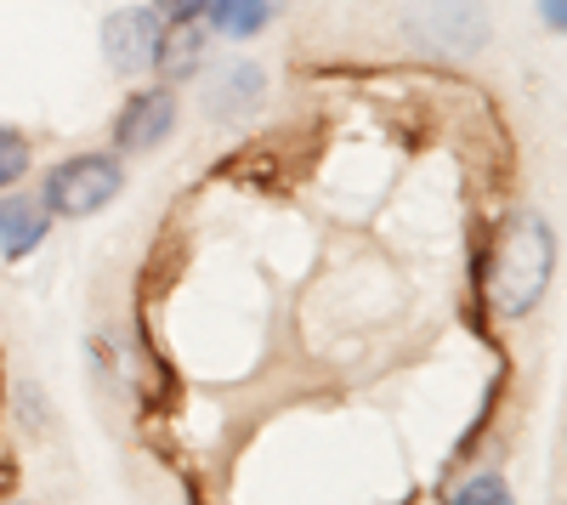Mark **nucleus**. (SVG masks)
Listing matches in <instances>:
<instances>
[{
  "label": "nucleus",
  "mask_w": 567,
  "mask_h": 505,
  "mask_svg": "<svg viewBox=\"0 0 567 505\" xmlns=\"http://www.w3.org/2000/svg\"><path fill=\"white\" fill-rule=\"evenodd\" d=\"M550 272H556V234H550V221L539 210H528V216L511 221V234L494 256L488 296L505 318H528L550 290Z\"/></svg>",
  "instance_id": "1"
},
{
  "label": "nucleus",
  "mask_w": 567,
  "mask_h": 505,
  "mask_svg": "<svg viewBox=\"0 0 567 505\" xmlns=\"http://www.w3.org/2000/svg\"><path fill=\"white\" fill-rule=\"evenodd\" d=\"M125 188V171L114 154H74L63 165L45 171V210L52 216H69V221H85V216H97L120 199Z\"/></svg>",
  "instance_id": "2"
},
{
  "label": "nucleus",
  "mask_w": 567,
  "mask_h": 505,
  "mask_svg": "<svg viewBox=\"0 0 567 505\" xmlns=\"http://www.w3.org/2000/svg\"><path fill=\"white\" fill-rule=\"evenodd\" d=\"M159 34H165L159 12L125 7V12H114V18L103 23V52H109V63H114L120 74H142V69H154Z\"/></svg>",
  "instance_id": "3"
},
{
  "label": "nucleus",
  "mask_w": 567,
  "mask_h": 505,
  "mask_svg": "<svg viewBox=\"0 0 567 505\" xmlns=\"http://www.w3.org/2000/svg\"><path fill=\"white\" fill-rule=\"evenodd\" d=\"M176 131V97L171 91H136V97L120 109V120H114V143L125 148V154H148V148H159L165 136Z\"/></svg>",
  "instance_id": "4"
},
{
  "label": "nucleus",
  "mask_w": 567,
  "mask_h": 505,
  "mask_svg": "<svg viewBox=\"0 0 567 505\" xmlns=\"http://www.w3.org/2000/svg\"><path fill=\"white\" fill-rule=\"evenodd\" d=\"M45 227H52L45 199H29V194H7V199H0V250H7L12 261L29 256L34 245H45Z\"/></svg>",
  "instance_id": "5"
},
{
  "label": "nucleus",
  "mask_w": 567,
  "mask_h": 505,
  "mask_svg": "<svg viewBox=\"0 0 567 505\" xmlns=\"http://www.w3.org/2000/svg\"><path fill=\"white\" fill-rule=\"evenodd\" d=\"M199 63H205V23H194V18H171L165 34H159L154 69L176 85V80H194Z\"/></svg>",
  "instance_id": "6"
},
{
  "label": "nucleus",
  "mask_w": 567,
  "mask_h": 505,
  "mask_svg": "<svg viewBox=\"0 0 567 505\" xmlns=\"http://www.w3.org/2000/svg\"><path fill=\"white\" fill-rule=\"evenodd\" d=\"M205 18H210L216 34L245 40V34H261L267 29L272 7H267V0H205Z\"/></svg>",
  "instance_id": "7"
},
{
  "label": "nucleus",
  "mask_w": 567,
  "mask_h": 505,
  "mask_svg": "<svg viewBox=\"0 0 567 505\" xmlns=\"http://www.w3.org/2000/svg\"><path fill=\"white\" fill-rule=\"evenodd\" d=\"M29 136L12 131V125H0V188H18V182L29 176Z\"/></svg>",
  "instance_id": "8"
},
{
  "label": "nucleus",
  "mask_w": 567,
  "mask_h": 505,
  "mask_svg": "<svg viewBox=\"0 0 567 505\" xmlns=\"http://www.w3.org/2000/svg\"><path fill=\"white\" fill-rule=\"evenodd\" d=\"M449 505H516V499H511L505 477H494V472H477V477H465V483L454 488V499H449Z\"/></svg>",
  "instance_id": "9"
},
{
  "label": "nucleus",
  "mask_w": 567,
  "mask_h": 505,
  "mask_svg": "<svg viewBox=\"0 0 567 505\" xmlns=\"http://www.w3.org/2000/svg\"><path fill=\"white\" fill-rule=\"evenodd\" d=\"M539 18H545L556 34H567V0H539Z\"/></svg>",
  "instance_id": "10"
},
{
  "label": "nucleus",
  "mask_w": 567,
  "mask_h": 505,
  "mask_svg": "<svg viewBox=\"0 0 567 505\" xmlns=\"http://www.w3.org/2000/svg\"><path fill=\"white\" fill-rule=\"evenodd\" d=\"M154 7L165 18H194V12H205V0H154Z\"/></svg>",
  "instance_id": "11"
}]
</instances>
